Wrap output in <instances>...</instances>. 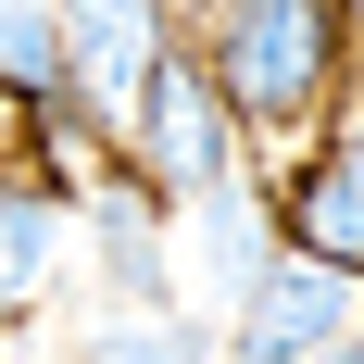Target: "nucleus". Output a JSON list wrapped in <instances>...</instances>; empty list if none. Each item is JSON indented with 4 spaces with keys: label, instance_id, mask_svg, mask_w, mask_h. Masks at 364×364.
<instances>
[{
    "label": "nucleus",
    "instance_id": "nucleus-1",
    "mask_svg": "<svg viewBox=\"0 0 364 364\" xmlns=\"http://www.w3.org/2000/svg\"><path fill=\"white\" fill-rule=\"evenodd\" d=\"M201 63L252 139H314L352 101V0H226Z\"/></svg>",
    "mask_w": 364,
    "mask_h": 364
},
{
    "label": "nucleus",
    "instance_id": "nucleus-2",
    "mask_svg": "<svg viewBox=\"0 0 364 364\" xmlns=\"http://www.w3.org/2000/svg\"><path fill=\"white\" fill-rule=\"evenodd\" d=\"M126 164L151 176V201H214L226 176H252V126H239V101L214 88V63H164V88L139 101V126H126Z\"/></svg>",
    "mask_w": 364,
    "mask_h": 364
},
{
    "label": "nucleus",
    "instance_id": "nucleus-3",
    "mask_svg": "<svg viewBox=\"0 0 364 364\" xmlns=\"http://www.w3.org/2000/svg\"><path fill=\"white\" fill-rule=\"evenodd\" d=\"M50 26H63V113H75V126H101V139L126 151L139 101L164 88V63H176L164 0H50Z\"/></svg>",
    "mask_w": 364,
    "mask_h": 364
},
{
    "label": "nucleus",
    "instance_id": "nucleus-4",
    "mask_svg": "<svg viewBox=\"0 0 364 364\" xmlns=\"http://www.w3.org/2000/svg\"><path fill=\"white\" fill-rule=\"evenodd\" d=\"M352 301H364V277H339L314 252H277L252 277V301L226 314V364H314V352H339L352 339Z\"/></svg>",
    "mask_w": 364,
    "mask_h": 364
},
{
    "label": "nucleus",
    "instance_id": "nucleus-5",
    "mask_svg": "<svg viewBox=\"0 0 364 364\" xmlns=\"http://www.w3.org/2000/svg\"><path fill=\"white\" fill-rule=\"evenodd\" d=\"M277 226H289V252L364 277V101H339L327 126L289 151V176H277Z\"/></svg>",
    "mask_w": 364,
    "mask_h": 364
},
{
    "label": "nucleus",
    "instance_id": "nucleus-6",
    "mask_svg": "<svg viewBox=\"0 0 364 364\" xmlns=\"http://www.w3.org/2000/svg\"><path fill=\"white\" fill-rule=\"evenodd\" d=\"M289 252V226H277V188H252V176H226L214 201H188L176 214V301H201V314H239L252 301V277Z\"/></svg>",
    "mask_w": 364,
    "mask_h": 364
},
{
    "label": "nucleus",
    "instance_id": "nucleus-7",
    "mask_svg": "<svg viewBox=\"0 0 364 364\" xmlns=\"http://www.w3.org/2000/svg\"><path fill=\"white\" fill-rule=\"evenodd\" d=\"M50 252H63V188L38 176V164H0V327H26V314H38Z\"/></svg>",
    "mask_w": 364,
    "mask_h": 364
},
{
    "label": "nucleus",
    "instance_id": "nucleus-8",
    "mask_svg": "<svg viewBox=\"0 0 364 364\" xmlns=\"http://www.w3.org/2000/svg\"><path fill=\"white\" fill-rule=\"evenodd\" d=\"M88 364H214V314L201 301H113Z\"/></svg>",
    "mask_w": 364,
    "mask_h": 364
},
{
    "label": "nucleus",
    "instance_id": "nucleus-9",
    "mask_svg": "<svg viewBox=\"0 0 364 364\" xmlns=\"http://www.w3.org/2000/svg\"><path fill=\"white\" fill-rule=\"evenodd\" d=\"M0 88L13 101H63V26H50V0H0Z\"/></svg>",
    "mask_w": 364,
    "mask_h": 364
},
{
    "label": "nucleus",
    "instance_id": "nucleus-10",
    "mask_svg": "<svg viewBox=\"0 0 364 364\" xmlns=\"http://www.w3.org/2000/svg\"><path fill=\"white\" fill-rule=\"evenodd\" d=\"M314 364H364V327H352V339H339V352H314Z\"/></svg>",
    "mask_w": 364,
    "mask_h": 364
}]
</instances>
